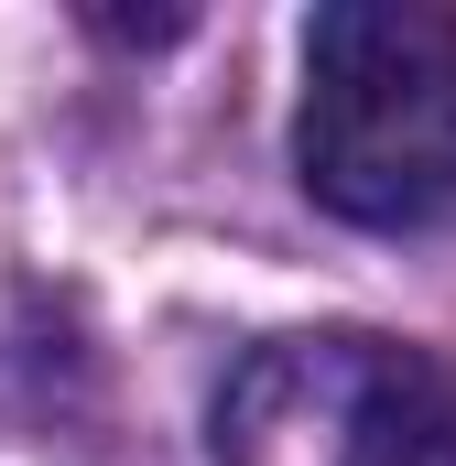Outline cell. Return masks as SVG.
Returning <instances> with one entry per match:
<instances>
[{"instance_id": "obj_1", "label": "cell", "mask_w": 456, "mask_h": 466, "mask_svg": "<svg viewBox=\"0 0 456 466\" xmlns=\"http://www.w3.org/2000/svg\"><path fill=\"white\" fill-rule=\"evenodd\" d=\"M305 196L347 228H435L456 207V11L326 0L305 22Z\"/></svg>"}, {"instance_id": "obj_2", "label": "cell", "mask_w": 456, "mask_h": 466, "mask_svg": "<svg viewBox=\"0 0 456 466\" xmlns=\"http://www.w3.org/2000/svg\"><path fill=\"white\" fill-rule=\"evenodd\" d=\"M446 380L391 337H272L218 390V466H435Z\"/></svg>"}]
</instances>
